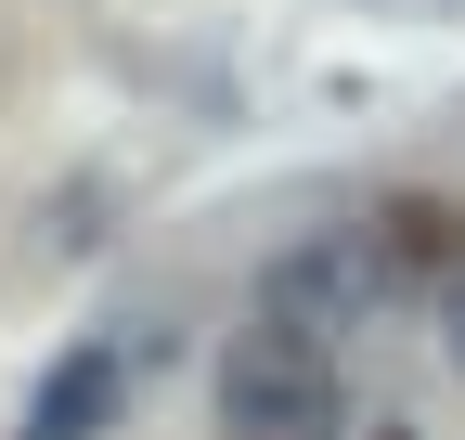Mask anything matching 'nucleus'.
<instances>
[{
	"label": "nucleus",
	"instance_id": "423d86ee",
	"mask_svg": "<svg viewBox=\"0 0 465 440\" xmlns=\"http://www.w3.org/2000/svg\"><path fill=\"white\" fill-rule=\"evenodd\" d=\"M375 440H414V427H375Z\"/></svg>",
	"mask_w": 465,
	"mask_h": 440
},
{
	"label": "nucleus",
	"instance_id": "20e7f679",
	"mask_svg": "<svg viewBox=\"0 0 465 440\" xmlns=\"http://www.w3.org/2000/svg\"><path fill=\"white\" fill-rule=\"evenodd\" d=\"M116 415H130V350L78 337V350H52V375L26 389V427L14 440H104Z\"/></svg>",
	"mask_w": 465,
	"mask_h": 440
},
{
	"label": "nucleus",
	"instance_id": "f03ea898",
	"mask_svg": "<svg viewBox=\"0 0 465 440\" xmlns=\"http://www.w3.org/2000/svg\"><path fill=\"white\" fill-rule=\"evenodd\" d=\"M388 298H401V285H388L375 234H311V246H284V259L259 272V311L311 324V337H349V324H375Z\"/></svg>",
	"mask_w": 465,
	"mask_h": 440
},
{
	"label": "nucleus",
	"instance_id": "7ed1b4c3",
	"mask_svg": "<svg viewBox=\"0 0 465 440\" xmlns=\"http://www.w3.org/2000/svg\"><path fill=\"white\" fill-rule=\"evenodd\" d=\"M375 259H388V285L401 298H452L465 285V195H440V182H401V195H375Z\"/></svg>",
	"mask_w": 465,
	"mask_h": 440
},
{
	"label": "nucleus",
	"instance_id": "f257e3e1",
	"mask_svg": "<svg viewBox=\"0 0 465 440\" xmlns=\"http://www.w3.org/2000/svg\"><path fill=\"white\" fill-rule=\"evenodd\" d=\"M349 427V375H336V337H311V324H232L220 350V440H336Z\"/></svg>",
	"mask_w": 465,
	"mask_h": 440
},
{
	"label": "nucleus",
	"instance_id": "39448f33",
	"mask_svg": "<svg viewBox=\"0 0 465 440\" xmlns=\"http://www.w3.org/2000/svg\"><path fill=\"white\" fill-rule=\"evenodd\" d=\"M440 337H452V363H465V285H452V298H440Z\"/></svg>",
	"mask_w": 465,
	"mask_h": 440
}]
</instances>
